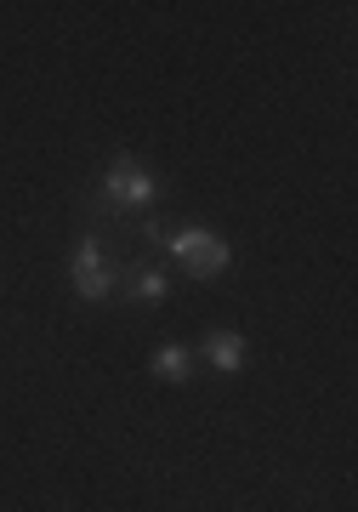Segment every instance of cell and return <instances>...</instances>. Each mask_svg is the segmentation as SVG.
Wrapping results in <instances>:
<instances>
[{"label": "cell", "instance_id": "cell-1", "mask_svg": "<svg viewBox=\"0 0 358 512\" xmlns=\"http://www.w3.org/2000/svg\"><path fill=\"white\" fill-rule=\"evenodd\" d=\"M160 194H165L160 171H148L143 160H131L126 148L103 165V177H97V188H91V200H103L108 211H114V228H131V217L154 211Z\"/></svg>", "mask_w": 358, "mask_h": 512}, {"label": "cell", "instance_id": "cell-2", "mask_svg": "<svg viewBox=\"0 0 358 512\" xmlns=\"http://www.w3.org/2000/svg\"><path fill=\"white\" fill-rule=\"evenodd\" d=\"M160 251L177 262L188 279H222L233 268V245L216 228H205V222H182V228H165Z\"/></svg>", "mask_w": 358, "mask_h": 512}, {"label": "cell", "instance_id": "cell-3", "mask_svg": "<svg viewBox=\"0 0 358 512\" xmlns=\"http://www.w3.org/2000/svg\"><path fill=\"white\" fill-rule=\"evenodd\" d=\"M69 285H74V296H80L86 308L114 302V291H120V262L103 251V234H97V228H80V239H74Z\"/></svg>", "mask_w": 358, "mask_h": 512}, {"label": "cell", "instance_id": "cell-4", "mask_svg": "<svg viewBox=\"0 0 358 512\" xmlns=\"http://www.w3.org/2000/svg\"><path fill=\"white\" fill-rule=\"evenodd\" d=\"M199 359H205L216 376H245L251 348H245V336H239L233 325H211L205 330V342H199Z\"/></svg>", "mask_w": 358, "mask_h": 512}, {"label": "cell", "instance_id": "cell-5", "mask_svg": "<svg viewBox=\"0 0 358 512\" xmlns=\"http://www.w3.org/2000/svg\"><path fill=\"white\" fill-rule=\"evenodd\" d=\"M120 302H131V308H160L165 296H171V274H165L160 262H131L126 274H120Z\"/></svg>", "mask_w": 358, "mask_h": 512}, {"label": "cell", "instance_id": "cell-6", "mask_svg": "<svg viewBox=\"0 0 358 512\" xmlns=\"http://www.w3.org/2000/svg\"><path fill=\"white\" fill-rule=\"evenodd\" d=\"M194 365H199V353L188 348V342H160V348L148 353V376H160V382H194Z\"/></svg>", "mask_w": 358, "mask_h": 512}]
</instances>
